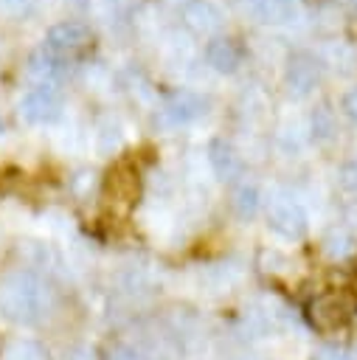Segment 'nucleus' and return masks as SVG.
<instances>
[{
    "instance_id": "39448f33",
    "label": "nucleus",
    "mask_w": 357,
    "mask_h": 360,
    "mask_svg": "<svg viewBox=\"0 0 357 360\" xmlns=\"http://www.w3.org/2000/svg\"><path fill=\"white\" fill-rule=\"evenodd\" d=\"M93 42V31L84 25V22H73V20H65V22H56L48 37H45V48H51L53 53L59 56H67V53H76L82 48H87Z\"/></svg>"
},
{
    "instance_id": "9d476101",
    "label": "nucleus",
    "mask_w": 357,
    "mask_h": 360,
    "mask_svg": "<svg viewBox=\"0 0 357 360\" xmlns=\"http://www.w3.org/2000/svg\"><path fill=\"white\" fill-rule=\"evenodd\" d=\"M208 163H211V169H214V174L219 180H236L242 174V169H245L239 152L222 138H214L208 143Z\"/></svg>"
},
{
    "instance_id": "1a4fd4ad",
    "label": "nucleus",
    "mask_w": 357,
    "mask_h": 360,
    "mask_svg": "<svg viewBox=\"0 0 357 360\" xmlns=\"http://www.w3.org/2000/svg\"><path fill=\"white\" fill-rule=\"evenodd\" d=\"M183 22L197 34H214L222 25V11L211 0H186Z\"/></svg>"
},
{
    "instance_id": "4468645a",
    "label": "nucleus",
    "mask_w": 357,
    "mask_h": 360,
    "mask_svg": "<svg viewBox=\"0 0 357 360\" xmlns=\"http://www.w3.org/2000/svg\"><path fill=\"white\" fill-rule=\"evenodd\" d=\"M3 360H45V349L37 340H11L3 352Z\"/></svg>"
},
{
    "instance_id": "7ed1b4c3",
    "label": "nucleus",
    "mask_w": 357,
    "mask_h": 360,
    "mask_svg": "<svg viewBox=\"0 0 357 360\" xmlns=\"http://www.w3.org/2000/svg\"><path fill=\"white\" fill-rule=\"evenodd\" d=\"M267 222L275 233H281L287 239H301L306 233V214L290 197H275L267 205Z\"/></svg>"
},
{
    "instance_id": "6e6552de",
    "label": "nucleus",
    "mask_w": 357,
    "mask_h": 360,
    "mask_svg": "<svg viewBox=\"0 0 357 360\" xmlns=\"http://www.w3.org/2000/svg\"><path fill=\"white\" fill-rule=\"evenodd\" d=\"M309 312V321L318 332H335L346 323V309H343V301L335 295V292H323V295H315L306 307Z\"/></svg>"
},
{
    "instance_id": "f3484780",
    "label": "nucleus",
    "mask_w": 357,
    "mask_h": 360,
    "mask_svg": "<svg viewBox=\"0 0 357 360\" xmlns=\"http://www.w3.org/2000/svg\"><path fill=\"white\" fill-rule=\"evenodd\" d=\"M340 183L346 188H357V160H349L343 169H340Z\"/></svg>"
},
{
    "instance_id": "f03ea898",
    "label": "nucleus",
    "mask_w": 357,
    "mask_h": 360,
    "mask_svg": "<svg viewBox=\"0 0 357 360\" xmlns=\"http://www.w3.org/2000/svg\"><path fill=\"white\" fill-rule=\"evenodd\" d=\"M318 82H320V65H318V59H315L312 53L298 51V53H292V56L287 59L284 84H287V90H290L292 96H298V98L309 96V93L318 87Z\"/></svg>"
},
{
    "instance_id": "aec40b11",
    "label": "nucleus",
    "mask_w": 357,
    "mask_h": 360,
    "mask_svg": "<svg viewBox=\"0 0 357 360\" xmlns=\"http://www.w3.org/2000/svg\"><path fill=\"white\" fill-rule=\"evenodd\" d=\"M349 3H351V8H357V0H349Z\"/></svg>"
},
{
    "instance_id": "dca6fc26",
    "label": "nucleus",
    "mask_w": 357,
    "mask_h": 360,
    "mask_svg": "<svg viewBox=\"0 0 357 360\" xmlns=\"http://www.w3.org/2000/svg\"><path fill=\"white\" fill-rule=\"evenodd\" d=\"M312 360H354L343 346H320Z\"/></svg>"
},
{
    "instance_id": "423d86ee",
    "label": "nucleus",
    "mask_w": 357,
    "mask_h": 360,
    "mask_svg": "<svg viewBox=\"0 0 357 360\" xmlns=\"http://www.w3.org/2000/svg\"><path fill=\"white\" fill-rule=\"evenodd\" d=\"M208 112V101L191 90H174L163 101V115L169 124H191Z\"/></svg>"
},
{
    "instance_id": "f257e3e1",
    "label": "nucleus",
    "mask_w": 357,
    "mask_h": 360,
    "mask_svg": "<svg viewBox=\"0 0 357 360\" xmlns=\"http://www.w3.org/2000/svg\"><path fill=\"white\" fill-rule=\"evenodd\" d=\"M0 309L11 321H37L45 312V287L31 273H14L0 284Z\"/></svg>"
},
{
    "instance_id": "412c9836",
    "label": "nucleus",
    "mask_w": 357,
    "mask_h": 360,
    "mask_svg": "<svg viewBox=\"0 0 357 360\" xmlns=\"http://www.w3.org/2000/svg\"><path fill=\"white\" fill-rule=\"evenodd\" d=\"M3 127H6V124H3V118H0V132H3Z\"/></svg>"
},
{
    "instance_id": "9b49d317",
    "label": "nucleus",
    "mask_w": 357,
    "mask_h": 360,
    "mask_svg": "<svg viewBox=\"0 0 357 360\" xmlns=\"http://www.w3.org/2000/svg\"><path fill=\"white\" fill-rule=\"evenodd\" d=\"M65 70H67V56H59V53H53L51 48H39V51H34L31 59H28V73H31L39 84H45V87H51V82H56Z\"/></svg>"
},
{
    "instance_id": "0eeeda50",
    "label": "nucleus",
    "mask_w": 357,
    "mask_h": 360,
    "mask_svg": "<svg viewBox=\"0 0 357 360\" xmlns=\"http://www.w3.org/2000/svg\"><path fill=\"white\" fill-rule=\"evenodd\" d=\"M242 59H245V51L233 37H211L205 45V62L222 76L236 73Z\"/></svg>"
},
{
    "instance_id": "2eb2a0df",
    "label": "nucleus",
    "mask_w": 357,
    "mask_h": 360,
    "mask_svg": "<svg viewBox=\"0 0 357 360\" xmlns=\"http://www.w3.org/2000/svg\"><path fill=\"white\" fill-rule=\"evenodd\" d=\"M323 250H326L332 259H343V256H349V253L354 250V245H351V236H349V233L335 231V233H329V236H326Z\"/></svg>"
},
{
    "instance_id": "6ab92c4d",
    "label": "nucleus",
    "mask_w": 357,
    "mask_h": 360,
    "mask_svg": "<svg viewBox=\"0 0 357 360\" xmlns=\"http://www.w3.org/2000/svg\"><path fill=\"white\" fill-rule=\"evenodd\" d=\"M107 360H141V357H138L132 349H126V346H115Z\"/></svg>"
},
{
    "instance_id": "a211bd4d",
    "label": "nucleus",
    "mask_w": 357,
    "mask_h": 360,
    "mask_svg": "<svg viewBox=\"0 0 357 360\" xmlns=\"http://www.w3.org/2000/svg\"><path fill=\"white\" fill-rule=\"evenodd\" d=\"M343 110H346V115L357 124V87H351V90L343 96Z\"/></svg>"
},
{
    "instance_id": "20e7f679",
    "label": "nucleus",
    "mask_w": 357,
    "mask_h": 360,
    "mask_svg": "<svg viewBox=\"0 0 357 360\" xmlns=\"http://www.w3.org/2000/svg\"><path fill=\"white\" fill-rule=\"evenodd\" d=\"M20 112L31 124H51V121H56L62 115V96L53 87L39 84V87H34V90H28L22 96Z\"/></svg>"
},
{
    "instance_id": "ddd939ff",
    "label": "nucleus",
    "mask_w": 357,
    "mask_h": 360,
    "mask_svg": "<svg viewBox=\"0 0 357 360\" xmlns=\"http://www.w3.org/2000/svg\"><path fill=\"white\" fill-rule=\"evenodd\" d=\"M261 205V194L256 186L250 183H242L236 191H233V211L242 217V219H250Z\"/></svg>"
},
{
    "instance_id": "f8f14e48",
    "label": "nucleus",
    "mask_w": 357,
    "mask_h": 360,
    "mask_svg": "<svg viewBox=\"0 0 357 360\" xmlns=\"http://www.w3.org/2000/svg\"><path fill=\"white\" fill-rule=\"evenodd\" d=\"M309 127H312L315 141L329 143V141L337 135V118H335L332 107H326V104L315 107V110H312V115H309Z\"/></svg>"
}]
</instances>
